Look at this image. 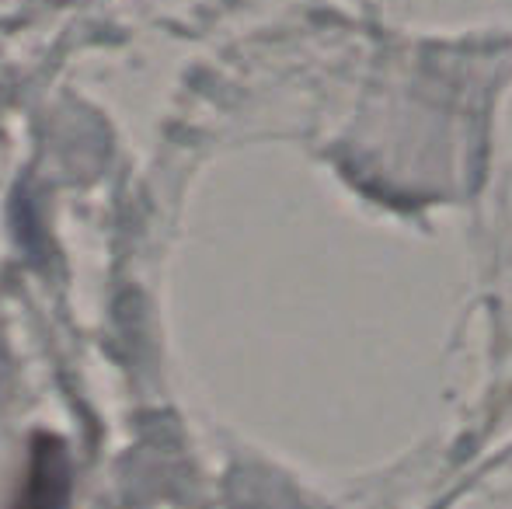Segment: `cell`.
<instances>
[{
	"instance_id": "cell-1",
	"label": "cell",
	"mask_w": 512,
	"mask_h": 509,
	"mask_svg": "<svg viewBox=\"0 0 512 509\" xmlns=\"http://www.w3.org/2000/svg\"><path fill=\"white\" fill-rule=\"evenodd\" d=\"M70 503V461L56 436L39 433L32 440L28 478L14 509H67Z\"/></svg>"
}]
</instances>
